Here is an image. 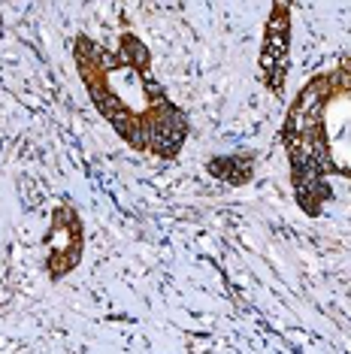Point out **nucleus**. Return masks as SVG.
<instances>
[{
    "label": "nucleus",
    "instance_id": "nucleus-2",
    "mask_svg": "<svg viewBox=\"0 0 351 354\" xmlns=\"http://www.w3.org/2000/svg\"><path fill=\"white\" fill-rule=\"evenodd\" d=\"M294 197L306 215H321L333 179L351 191V58L318 73L291 103L282 127Z\"/></svg>",
    "mask_w": 351,
    "mask_h": 354
},
{
    "label": "nucleus",
    "instance_id": "nucleus-3",
    "mask_svg": "<svg viewBox=\"0 0 351 354\" xmlns=\"http://www.w3.org/2000/svg\"><path fill=\"white\" fill-rule=\"evenodd\" d=\"M288 3H278L273 15H269L267 25V43H263V79H267V88L273 94H282L285 88V76H288Z\"/></svg>",
    "mask_w": 351,
    "mask_h": 354
},
{
    "label": "nucleus",
    "instance_id": "nucleus-1",
    "mask_svg": "<svg viewBox=\"0 0 351 354\" xmlns=\"http://www.w3.org/2000/svg\"><path fill=\"white\" fill-rule=\"evenodd\" d=\"M73 61L94 109L131 149L173 160L188 140V118L151 76L140 37L122 34L115 49L79 34Z\"/></svg>",
    "mask_w": 351,
    "mask_h": 354
}]
</instances>
